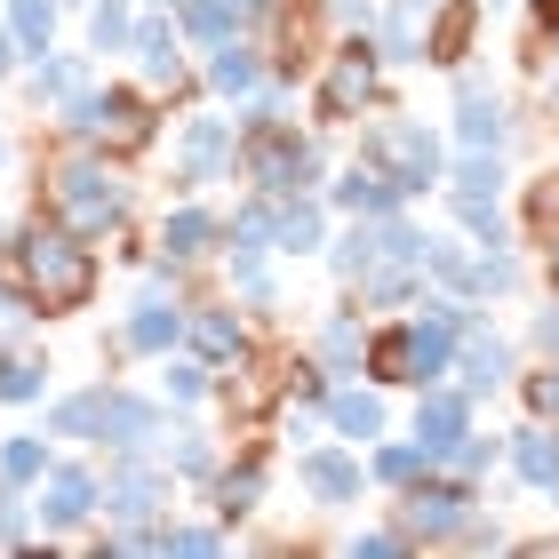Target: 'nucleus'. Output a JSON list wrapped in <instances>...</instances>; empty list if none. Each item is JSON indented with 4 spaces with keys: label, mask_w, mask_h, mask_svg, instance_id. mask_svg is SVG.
Listing matches in <instances>:
<instances>
[{
    "label": "nucleus",
    "mask_w": 559,
    "mask_h": 559,
    "mask_svg": "<svg viewBox=\"0 0 559 559\" xmlns=\"http://www.w3.org/2000/svg\"><path fill=\"white\" fill-rule=\"evenodd\" d=\"M0 272L24 280V296L40 304V320H72V312H88L96 288H105V248L81 240V233H64L57 216H24L9 240H0Z\"/></svg>",
    "instance_id": "1"
},
{
    "label": "nucleus",
    "mask_w": 559,
    "mask_h": 559,
    "mask_svg": "<svg viewBox=\"0 0 559 559\" xmlns=\"http://www.w3.org/2000/svg\"><path fill=\"white\" fill-rule=\"evenodd\" d=\"M168 424V400L160 392H136L120 376H96V384H72V392H48L40 400V431L57 448H96V455H144Z\"/></svg>",
    "instance_id": "2"
},
{
    "label": "nucleus",
    "mask_w": 559,
    "mask_h": 559,
    "mask_svg": "<svg viewBox=\"0 0 559 559\" xmlns=\"http://www.w3.org/2000/svg\"><path fill=\"white\" fill-rule=\"evenodd\" d=\"M40 209L57 216L64 233L112 248L136 224V176H129V160H112V152H96V144H57L48 168H40Z\"/></svg>",
    "instance_id": "3"
},
{
    "label": "nucleus",
    "mask_w": 559,
    "mask_h": 559,
    "mask_svg": "<svg viewBox=\"0 0 559 559\" xmlns=\"http://www.w3.org/2000/svg\"><path fill=\"white\" fill-rule=\"evenodd\" d=\"M48 120H57V144H96V152H112V160H136V152L160 144L168 105L144 81H88L81 96H64Z\"/></svg>",
    "instance_id": "4"
},
{
    "label": "nucleus",
    "mask_w": 559,
    "mask_h": 559,
    "mask_svg": "<svg viewBox=\"0 0 559 559\" xmlns=\"http://www.w3.org/2000/svg\"><path fill=\"white\" fill-rule=\"evenodd\" d=\"M352 160H368V168H384L400 200H431L440 192V176H448V129H431V120L416 112H360V144H352Z\"/></svg>",
    "instance_id": "5"
},
{
    "label": "nucleus",
    "mask_w": 559,
    "mask_h": 559,
    "mask_svg": "<svg viewBox=\"0 0 559 559\" xmlns=\"http://www.w3.org/2000/svg\"><path fill=\"white\" fill-rule=\"evenodd\" d=\"M240 185L264 192V200H288V192H320L328 185V136L312 120H264V129L240 136Z\"/></svg>",
    "instance_id": "6"
},
{
    "label": "nucleus",
    "mask_w": 559,
    "mask_h": 559,
    "mask_svg": "<svg viewBox=\"0 0 559 559\" xmlns=\"http://www.w3.org/2000/svg\"><path fill=\"white\" fill-rule=\"evenodd\" d=\"M384 57H376V40L368 33H336L320 48V64H312V129H352L360 112L384 105Z\"/></svg>",
    "instance_id": "7"
},
{
    "label": "nucleus",
    "mask_w": 559,
    "mask_h": 559,
    "mask_svg": "<svg viewBox=\"0 0 559 559\" xmlns=\"http://www.w3.org/2000/svg\"><path fill=\"white\" fill-rule=\"evenodd\" d=\"M479 512V479L464 472H416L408 488L392 496V527L408 536L416 551H455V536H464V520Z\"/></svg>",
    "instance_id": "8"
},
{
    "label": "nucleus",
    "mask_w": 559,
    "mask_h": 559,
    "mask_svg": "<svg viewBox=\"0 0 559 559\" xmlns=\"http://www.w3.org/2000/svg\"><path fill=\"white\" fill-rule=\"evenodd\" d=\"M168 168H176V192H216V185H240V120L233 105H192L176 120V144H168Z\"/></svg>",
    "instance_id": "9"
},
{
    "label": "nucleus",
    "mask_w": 559,
    "mask_h": 559,
    "mask_svg": "<svg viewBox=\"0 0 559 559\" xmlns=\"http://www.w3.org/2000/svg\"><path fill=\"white\" fill-rule=\"evenodd\" d=\"M33 520H40L48 544L88 536V527L105 520V472H96L88 455H64V448H57V464H48L40 488H33Z\"/></svg>",
    "instance_id": "10"
},
{
    "label": "nucleus",
    "mask_w": 559,
    "mask_h": 559,
    "mask_svg": "<svg viewBox=\"0 0 559 559\" xmlns=\"http://www.w3.org/2000/svg\"><path fill=\"white\" fill-rule=\"evenodd\" d=\"M105 520L112 527H152V520H168L176 512V479H168V464L160 455H105Z\"/></svg>",
    "instance_id": "11"
},
{
    "label": "nucleus",
    "mask_w": 559,
    "mask_h": 559,
    "mask_svg": "<svg viewBox=\"0 0 559 559\" xmlns=\"http://www.w3.org/2000/svg\"><path fill=\"white\" fill-rule=\"evenodd\" d=\"M448 88H455L448 152H512V136H520V120H512V105H503V96H496V81H488V72L455 64V72H448Z\"/></svg>",
    "instance_id": "12"
},
{
    "label": "nucleus",
    "mask_w": 559,
    "mask_h": 559,
    "mask_svg": "<svg viewBox=\"0 0 559 559\" xmlns=\"http://www.w3.org/2000/svg\"><path fill=\"white\" fill-rule=\"evenodd\" d=\"M296 488L312 512H360L368 496V455L352 440H304L296 448Z\"/></svg>",
    "instance_id": "13"
},
{
    "label": "nucleus",
    "mask_w": 559,
    "mask_h": 559,
    "mask_svg": "<svg viewBox=\"0 0 559 559\" xmlns=\"http://www.w3.org/2000/svg\"><path fill=\"white\" fill-rule=\"evenodd\" d=\"M129 64H136V81L152 88V96H200V81H192V48H185V33H176V16L168 9H136V33H129Z\"/></svg>",
    "instance_id": "14"
},
{
    "label": "nucleus",
    "mask_w": 559,
    "mask_h": 559,
    "mask_svg": "<svg viewBox=\"0 0 559 559\" xmlns=\"http://www.w3.org/2000/svg\"><path fill=\"white\" fill-rule=\"evenodd\" d=\"M185 304H192V296L136 288L129 312H120V328H112V352H120V360H168V352L185 344Z\"/></svg>",
    "instance_id": "15"
},
{
    "label": "nucleus",
    "mask_w": 559,
    "mask_h": 559,
    "mask_svg": "<svg viewBox=\"0 0 559 559\" xmlns=\"http://www.w3.org/2000/svg\"><path fill=\"white\" fill-rule=\"evenodd\" d=\"M512 376H520V344L503 336L488 312H479L464 336H455V368H448V384H464L472 400H496V392H512Z\"/></svg>",
    "instance_id": "16"
},
{
    "label": "nucleus",
    "mask_w": 559,
    "mask_h": 559,
    "mask_svg": "<svg viewBox=\"0 0 559 559\" xmlns=\"http://www.w3.org/2000/svg\"><path fill=\"white\" fill-rule=\"evenodd\" d=\"M192 81H200V96H216V105L257 96L264 88V40L257 33H233L216 48H192Z\"/></svg>",
    "instance_id": "17"
},
{
    "label": "nucleus",
    "mask_w": 559,
    "mask_h": 559,
    "mask_svg": "<svg viewBox=\"0 0 559 559\" xmlns=\"http://www.w3.org/2000/svg\"><path fill=\"white\" fill-rule=\"evenodd\" d=\"M152 248L176 264H209L224 248V209L209 192H176V209H160V224H152Z\"/></svg>",
    "instance_id": "18"
},
{
    "label": "nucleus",
    "mask_w": 559,
    "mask_h": 559,
    "mask_svg": "<svg viewBox=\"0 0 559 559\" xmlns=\"http://www.w3.org/2000/svg\"><path fill=\"white\" fill-rule=\"evenodd\" d=\"M472 424H479V400L464 384H424L416 408H408V440L424 448V464H448V448L464 440Z\"/></svg>",
    "instance_id": "19"
},
{
    "label": "nucleus",
    "mask_w": 559,
    "mask_h": 559,
    "mask_svg": "<svg viewBox=\"0 0 559 559\" xmlns=\"http://www.w3.org/2000/svg\"><path fill=\"white\" fill-rule=\"evenodd\" d=\"M200 496H209V512H216L224 527H248V520H257L264 503H272V455H264V448L224 455V464H216V479H209Z\"/></svg>",
    "instance_id": "20"
},
{
    "label": "nucleus",
    "mask_w": 559,
    "mask_h": 559,
    "mask_svg": "<svg viewBox=\"0 0 559 559\" xmlns=\"http://www.w3.org/2000/svg\"><path fill=\"white\" fill-rule=\"evenodd\" d=\"M320 424H328V440L368 448V440H384V431H392V392H384V384H368V376H336V384H328Z\"/></svg>",
    "instance_id": "21"
},
{
    "label": "nucleus",
    "mask_w": 559,
    "mask_h": 559,
    "mask_svg": "<svg viewBox=\"0 0 559 559\" xmlns=\"http://www.w3.org/2000/svg\"><path fill=\"white\" fill-rule=\"evenodd\" d=\"M185 352L209 368H233L257 352V320L240 312V304H185Z\"/></svg>",
    "instance_id": "22"
},
{
    "label": "nucleus",
    "mask_w": 559,
    "mask_h": 559,
    "mask_svg": "<svg viewBox=\"0 0 559 559\" xmlns=\"http://www.w3.org/2000/svg\"><path fill=\"white\" fill-rule=\"evenodd\" d=\"M503 472H512L527 496H544L551 512H559V424H536V416H527L520 431H503Z\"/></svg>",
    "instance_id": "23"
},
{
    "label": "nucleus",
    "mask_w": 559,
    "mask_h": 559,
    "mask_svg": "<svg viewBox=\"0 0 559 559\" xmlns=\"http://www.w3.org/2000/svg\"><path fill=\"white\" fill-rule=\"evenodd\" d=\"M88 81H96V57H88V48H48V57H33V64L16 72V96H24L33 112H57L64 96H81Z\"/></svg>",
    "instance_id": "24"
},
{
    "label": "nucleus",
    "mask_w": 559,
    "mask_h": 559,
    "mask_svg": "<svg viewBox=\"0 0 559 559\" xmlns=\"http://www.w3.org/2000/svg\"><path fill=\"white\" fill-rule=\"evenodd\" d=\"M328 224H336V209H328L320 192H288V200H272V257H280V264L320 257V248H328Z\"/></svg>",
    "instance_id": "25"
},
{
    "label": "nucleus",
    "mask_w": 559,
    "mask_h": 559,
    "mask_svg": "<svg viewBox=\"0 0 559 559\" xmlns=\"http://www.w3.org/2000/svg\"><path fill=\"white\" fill-rule=\"evenodd\" d=\"M479 24H488L479 0H431V9H424V64H431V72H455V64L472 57Z\"/></svg>",
    "instance_id": "26"
},
{
    "label": "nucleus",
    "mask_w": 559,
    "mask_h": 559,
    "mask_svg": "<svg viewBox=\"0 0 559 559\" xmlns=\"http://www.w3.org/2000/svg\"><path fill=\"white\" fill-rule=\"evenodd\" d=\"M320 200L336 216H400L408 200H400V185L384 168H368V160H344V168H328V185H320Z\"/></svg>",
    "instance_id": "27"
},
{
    "label": "nucleus",
    "mask_w": 559,
    "mask_h": 559,
    "mask_svg": "<svg viewBox=\"0 0 559 559\" xmlns=\"http://www.w3.org/2000/svg\"><path fill=\"white\" fill-rule=\"evenodd\" d=\"M152 455L168 464V479H176V488H209V479H216V464H224V448H216L200 424H185V416H168V424H160Z\"/></svg>",
    "instance_id": "28"
},
{
    "label": "nucleus",
    "mask_w": 559,
    "mask_h": 559,
    "mask_svg": "<svg viewBox=\"0 0 559 559\" xmlns=\"http://www.w3.org/2000/svg\"><path fill=\"white\" fill-rule=\"evenodd\" d=\"M376 224H384V216H336V224H328V248H320V257H328V272H336V288H344V296L376 272V257H384Z\"/></svg>",
    "instance_id": "29"
},
{
    "label": "nucleus",
    "mask_w": 559,
    "mask_h": 559,
    "mask_svg": "<svg viewBox=\"0 0 559 559\" xmlns=\"http://www.w3.org/2000/svg\"><path fill=\"white\" fill-rule=\"evenodd\" d=\"M424 288L479 304V240H464V233H431V240H424Z\"/></svg>",
    "instance_id": "30"
},
{
    "label": "nucleus",
    "mask_w": 559,
    "mask_h": 559,
    "mask_svg": "<svg viewBox=\"0 0 559 559\" xmlns=\"http://www.w3.org/2000/svg\"><path fill=\"white\" fill-rule=\"evenodd\" d=\"M312 360L328 368V376H360V352H368V312L360 304H336V312H328L320 328H312Z\"/></svg>",
    "instance_id": "31"
},
{
    "label": "nucleus",
    "mask_w": 559,
    "mask_h": 559,
    "mask_svg": "<svg viewBox=\"0 0 559 559\" xmlns=\"http://www.w3.org/2000/svg\"><path fill=\"white\" fill-rule=\"evenodd\" d=\"M176 33H185V48H216V40H233V33H257V9H240V0H176Z\"/></svg>",
    "instance_id": "32"
},
{
    "label": "nucleus",
    "mask_w": 559,
    "mask_h": 559,
    "mask_svg": "<svg viewBox=\"0 0 559 559\" xmlns=\"http://www.w3.org/2000/svg\"><path fill=\"white\" fill-rule=\"evenodd\" d=\"M368 40L384 64H424V0H376Z\"/></svg>",
    "instance_id": "33"
},
{
    "label": "nucleus",
    "mask_w": 559,
    "mask_h": 559,
    "mask_svg": "<svg viewBox=\"0 0 559 559\" xmlns=\"http://www.w3.org/2000/svg\"><path fill=\"white\" fill-rule=\"evenodd\" d=\"M527 248L544 264V296H559V176L527 185Z\"/></svg>",
    "instance_id": "34"
},
{
    "label": "nucleus",
    "mask_w": 559,
    "mask_h": 559,
    "mask_svg": "<svg viewBox=\"0 0 559 559\" xmlns=\"http://www.w3.org/2000/svg\"><path fill=\"white\" fill-rule=\"evenodd\" d=\"M0 24H9L16 57L33 64V57H48L57 33H64V0H0Z\"/></svg>",
    "instance_id": "35"
},
{
    "label": "nucleus",
    "mask_w": 559,
    "mask_h": 559,
    "mask_svg": "<svg viewBox=\"0 0 559 559\" xmlns=\"http://www.w3.org/2000/svg\"><path fill=\"white\" fill-rule=\"evenodd\" d=\"M152 368H160V400H168V408H209V400H216V368L209 360H192V352L185 344H176L168 352V360H152Z\"/></svg>",
    "instance_id": "36"
},
{
    "label": "nucleus",
    "mask_w": 559,
    "mask_h": 559,
    "mask_svg": "<svg viewBox=\"0 0 559 559\" xmlns=\"http://www.w3.org/2000/svg\"><path fill=\"white\" fill-rule=\"evenodd\" d=\"M448 200V224L464 240H479V248H496V240H512V216H503V192H440Z\"/></svg>",
    "instance_id": "37"
},
{
    "label": "nucleus",
    "mask_w": 559,
    "mask_h": 559,
    "mask_svg": "<svg viewBox=\"0 0 559 559\" xmlns=\"http://www.w3.org/2000/svg\"><path fill=\"white\" fill-rule=\"evenodd\" d=\"M129 33H136V0H88L81 9V48L88 57H129Z\"/></svg>",
    "instance_id": "38"
},
{
    "label": "nucleus",
    "mask_w": 559,
    "mask_h": 559,
    "mask_svg": "<svg viewBox=\"0 0 559 559\" xmlns=\"http://www.w3.org/2000/svg\"><path fill=\"white\" fill-rule=\"evenodd\" d=\"M224 551H233V527H224L216 512L209 520H160V559H224Z\"/></svg>",
    "instance_id": "39"
},
{
    "label": "nucleus",
    "mask_w": 559,
    "mask_h": 559,
    "mask_svg": "<svg viewBox=\"0 0 559 559\" xmlns=\"http://www.w3.org/2000/svg\"><path fill=\"white\" fill-rule=\"evenodd\" d=\"M360 455H368V488H384V496H400V488H408L416 472H431V464H424V448H416V440H400V431H384V440H368Z\"/></svg>",
    "instance_id": "40"
},
{
    "label": "nucleus",
    "mask_w": 559,
    "mask_h": 559,
    "mask_svg": "<svg viewBox=\"0 0 559 559\" xmlns=\"http://www.w3.org/2000/svg\"><path fill=\"white\" fill-rule=\"evenodd\" d=\"M48 464H57V440H48V431H9V440H0V479H9V488L33 496Z\"/></svg>",
    "instance_id": "41"
},
{
    "label": "nucleus",
    "mask_w": 559,
    "mask_h": 559,
    "mask_svg": "<svg viewBox=\"0 0 559 559\" xmlns=\"http://www.w3.org/2000/svg\"><path fill=\"white\" fill-rule=\"evenodd\" d=\"M40 400H48V360L0 344V408H40Z\"/></svg>",
    "instance_id": "42"
},
{
    "label": "nucleus",
    "mask_w": 559,
    "mask_h": 559,
    "mask_svg": "<svg viewBox=\"0 0 559 559\" xmlns=\"http://www.w3.org/2000/svg\"><path fill=\"white\" fill-rule=\"evenodd\" d=\"M512 176H503V152H448V176L440 192H503Z\"/></svg>",
    "instance_id": "43"
},
{
    "label": "nucleus",
    "mask_w": 559,
    "mask_h": 559,
    "mask_svg": "<svg viewBox=\"0 0 559 559\" xmlns=\"http://www.w3.org/2000/svg\"><path fill=\"white\" fill-rule=\"evenodd\" d=\"M40 544L48 536H40V520H33V496L0 479V551H40Z\"/></svg>",
    "instance_id": "44"
},
{
    "label": "nucleus",
    "mask_w": 559,
    "mask_h": 559,
    "mask_svg": "<svg viewBox=\"0 0 559 559\" xmlns=\"http://www.w3.org/2000/svg\"><path fill=\"white\" fill-rule=\"evenodd\" d=\"M440 472H464V479H488V472H503V431H464V440L448 448V464Z\"/></svg>",
    "instance_id": "45"
},
{
    "label": "nucleus",
    "mask_w": 559,
    "mask_h": 559,
    "mask_svg": "<svg viewBox=\"0 0 559 559\" xmlns=\"http://www.w3.org/2000/svg\"><path fill=\"white\" fill-rule=\"evenodd\" d=\"M512 392H520V408L536 416V424H559V360L520 368V376H512Z\"/></svg>",
    "instance_id": "46"
},
{
    "label": "nucleus",
    "mask_w": 559,
    "mask_h": 559,
    "mask_svg": "<svg viewBox=\"0 0 559 559\" xmlns=\"http://www.w3.org/2000/svg\"><path fill=\"white\" fill-rule=\"evenodd\" d=\"M344 559H416V544L400 527H360V536H344Z\"/></svg>",
    "instance_id": "47"
},
{
    "label": "nucleus",
    "mask_w": 559,
    "mask_h": 559,
    "mask_svg": "<svg viewBox=\"0 0 559 559\" xmlns=\"http://www.w3.org/2000/svg\"><path fill=\"white\" fill-rule=\"evenodd\" d=\"M455 551H512V536H503V520L479 503V512L464 520V536H455Z\"/></svg>",
    "instance_id": "48"
},
{
    "label": "nucleus",
    "mask_w": 559,
    "mask_h": 559,
    "mask_svg": "<svg viewBox=\"0 0 559 559\" xmlns=\"http://www.w3.org/2000/svg\"><path fill=\"white\" fill-rule=\"evenodd\" d=\"M527 352H536V360H559V296H544V312L527 320Z\"/></svg>",
    "instance_id": "49"
},
{
    "label": "nucleus",
    "mask_w": 559,
    "mask_h": 559,
    "mask_svg": "<svg viewBox=\"0 0 559 559\" xmlns=\"http://www.w3.org/2000/svg\"><path fill=\"white\" fill-rule=\"evenodd\" d=\"M559 33V0H527V48H544Z\"/></svg>",
    "instance_id": "50"
},
{
    "label": "nucleus",
    "mask_w": 559,
    "mask_h": 559,
    "mask_svg": "<svg viewBox=\"0 0 559 559\" xmlns=\"http://www.w3.org/2000/svg\"><path fill=\"white\" fill-rule=\"evenodd\" d=\"M24 57H16V40H9V24H0V81H16Z\"/></svg>",
    "instance_id": "51"
},
{
    "label": "nucleus",
    "mask_w": 559,
    "mask_h": 559,
    "mask_svg": "<svg viewBox=\"0 0 559 559\" xmlns=\"http://www.w3.org/2000/svg\"><path fill=\"white\" fill-rule=\"evenodd\" d=\"M9 160H16V144H9V129H0V168H9Z\"/></svg>",
    "instance_id": "52"
},
{
    "label": "nucleus",
    "mask_w": 559,
    "mask_h": 559,
    "mask_svg": "<svg viewBox=\"0 0 559 559\" xmlns=\"http://www.w3.org/2000/svg\"><path fill=\"white\" fill-rule=\"evenodd\" d=\"M479 9H520V0H479Z\"/></svg>",
    "instance_id": "53"
},
{
    "label": "nucleus",
    "mask_w": 559,
    "mask_h": 559,
    "mask_svg": "<svg viewBox=\"0 0 559 559\" xmlns=\"http://www.w3.org/2000/svg\"><path fill=\"white\" fill-rule=\"evenodd\" d=\"M136 9H176V0H136Z\"/></svg>",
    "instance_id": "54"
},
{
    "label": "nucleus",
    "mask_w": 559,
    "mask_h": 559,
    "mask_svg": "<svg viewBox=\"0 0 559 559\" xmlns=\"http://www.w3.org/2000/svg\"><path fill=\"white\" fill-rule=\"evenodd\" d=\"M81 9H88V0H64V16H81Z\"/></svg>",
    "instance_id": "55"
},
{
    "label": "nucleus",
    "mask_w": 559,
    "mask_h": 559,
    "mask_svg": "<svg viewBox=\"0 0 559 559\" xmlns=\"http://www.w3.org/2000/svg\"><path fill=\"white\" fill-rule=\"evenodd\" d=\"M544 48H551V64H559V33H551V40H544Z\"/></svg>",
    "instance_id": "56"
},
{
    "label": "nucleus",
    "mask_w": 559,
    "mask_h": 559,
    "mask_svg": "<svg viewBox=\"0 0 559 559\" xmlns=\"http://www.w3.org/2000/svg\"><path fill=\"white\" fill-rule=\"evenodd\" d=\"M0 344H9V328H0Z\"/></svg>",
    "instance_id": "57"
},
{
    "label": "nucleus",
    "mask_w": 559,
    "mask_h": 559,
    "mask_svg": "<svg viewBox=\"0 0 559 559\" xmlns=\"http://www.w3.org/2000/svg\"><path fill=\"white\" fill-rule=\"evenodd\" d=\"M424 9H431V0H424Z\"/></svg>",
    "instance_id": "58"
}]
</instances>
